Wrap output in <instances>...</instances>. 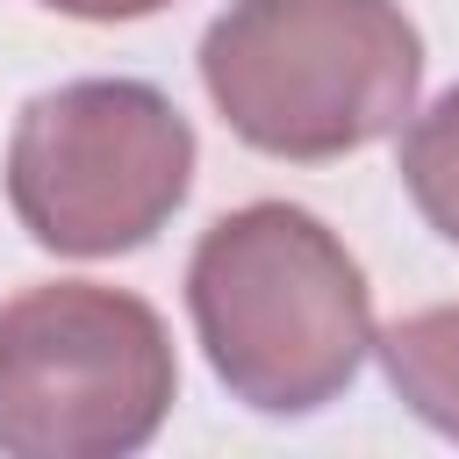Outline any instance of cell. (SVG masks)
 Returning a JSON list of instances; mask_svg holds the SVG:
<instances>
[{
  "label": "cell",
  "mask_w": 459,
  "mask_h": 459,
  "mask_svg": "<svg viewBox=\"0 0 459 459\" xmlns=\"http://www.w3.org/2000/svg\"><path fill=\"white\" fill-rule=\"evenodd\" d=\"M57 14H79V22H136V14H158L172 0H43Z\"/></svg>",
  "instance_id": "52a82bcc"
},
{
  "label": "cell",
  "mask_w": 459,
  "mask_h": 459,
  "mask_svg": "<svg viewBox=\"0 0 459 459\" xmlns=\"http://www.w3.org/2000/svg\"><path fill=\"white\" fill-rule=\"evenodd\" d=\"M186 186L194 129L151 79H72L14 115L7 201L43 251H136L172 222Z\"/></svg>",
  "instance_id": "277c9868"
},
{
  "label": "cell",
  "mask_w": 459,
  "mask_h": 459,
  "mask_svg": "<svg viewBox=\"0 0 459 459\" xmlns=\"http://www.w3.org/2000/svg\"><path fill=\"white\" fill-rule=\"evenodd\" d=\"M179 394L172 337L151 301L100 280L22 287L0 308V452L122 459L143 452Z\"/></svg>",
  "instance_id": "3957f363"
},
{
  "label": "cell",
  "mask_w": 459,
  "mask_h": 459,
  "mask_svg": "<svg viewBox=\"0 0 459 459\" xmlns=\"http://www.w3.org/2000/svg\"><path fill=\"white\" fill-rule=\"evenodd\" d=\"M380 344V366H387V387L445 437H459V301L445 308H416L402 316Z\"/></svg>",
  "instance_id": "5b68a950"
},
{
  "label": "cell",
  "mask_w": 459,
  "mask_h": 459,
  "mask_svg": "<svg viewBox=\"0 0 459 459\" xmlns=\"http://www.w3.org/2000/svg\"><path fill=\"white\" fill-rule=\"evenodd\" d=\"M186 308L215 380L258 416H316L373 351L359 258L294 201L215 215L186 258Z\"/></svg>",
  "instance_id": "6da1fadb"
},
{
  "label": "cell",
  "mask_w": 459,
  "mask_h": 459,
  "mask_svg": "<svg viewBox=\"0 0 459 459\" xmlns=\"http://www.w3.org/2000/svg\"><path fill=\"white\" fill-rule=\"evenodd\" d=\"M402 186L423 208V222L445 244H459V86L437 93L409 122V136H402Z\"/></svg>",
  "instance_id": "8992f818"
},
{
  "label": "cell",
  "mask_w": 459,
  "mask_h": 459,
  "mask_svg": "<svg viewBox=\"0 0 459 459\" xmlns=\"http://www.w3.org/2000/svg\"><path fill=\"white\" fill-rule=\"evenodd\" d=\"M222 122L287 165H330L416 108L423 36L394 0H230L201 36Z\"/></svg>",
  "instance_id": "7a4b0ae2"
}]
</instances>
